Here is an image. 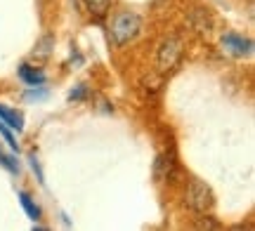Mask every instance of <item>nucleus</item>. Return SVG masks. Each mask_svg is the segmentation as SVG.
<instances>
[{"instance_id":"nucleus-2","label":"nucleus","mask_w":255,"mask_h":231,"mask_svg":"<svg viewBox=\"0 0 255 231\" xmlns=\"http://www.w3.org/2000/svg\"><path fill=\"white\" fill-rule=\"evenodd\" d=\"M187 205H189L194 213H208L213 203H215V198H213V191H210L208 184H203L201 179H191L189 186H187Z\"/></svg>"},{"instance_id":"nucleus-8","label":"nucleus","mask_w":255,"mask_h":231,"mask_svg":"<svg viewBox=\"0 0 255 231\" xmlns=\"http://www.w3.org/2000/svg\"><path fill=\"white\" fill-rule=\"evenodd\" d=\"M92 17H104L111 7V0H83Z\"/></svg>"},{"instance_id":"nucleus-4","label":"nucleus","mask_w":255,"mask_h":231,"mask_svg":"<svg viewBox=\"0 0 255 231\" xmlns=\"http://www.w3.org/2000/svg\"><path fill=\"white\" fill-rule=\"evenodd\" d=\"M222 45L237 57H248L253 52V40H248L244 36H237V33H225L222 36Z\"/></svg>"},{"instance_id":"nucleus-6","label":"nucleus","mask_w":255,"mask_h":231,"mask_svg":"<svg viewBox=\"0 0 255 231\" xmlns=\"http://www.w3.org/2000/svg\"><path fill=\"white\" fill-rule=\"evenodd\" d=\"M0 120H2L7 128L17 130V132H21V130H24V116H21L19 111H14V109L2 106V104H0Z\"/></svg>"},{"instance_id":"nucleus-12","label":"nucleus","mask_w":255,"mask_h":231,"mask_svg":"<svg viewBox=\"0 0 255 231\" xmlns=\"http://www.w3.org/2000/svg\"><path fill=\"white\" fill-rule=\"evenodd\" d=\"M196 227H199V229H218L220 224L213 222L210 217H206V220H199V222H196Z\"/></svg>"},{"instance_id":"nucleus-5","label":"nucleus","mask_w":255,"mask_h":231,"mask_svg":"<svg viewBox=\"0 0 255 231\" xmlns=\"http://www.w3.org/2000/svg\"><path fill=\"white\" fill-rule=\"evenodd\" d=\"M19 78H21L26 85H31V87H40V85L45 83V74H43L40 69H36V66H31V64L19 66Z\"/></svg>"},{"instance_id":"nucleus-3","label":"nucleus","mask_w":255,"mask_h":231,"mask_svg":"<svg viewBox=\"0 0 255 231\" xmlns=\"http://www.w3.org/2000/svg\"><path fill=\"white\" fill-rule=\"evenodd\" d=\"M180 57H182V40L180 38H165L161 47H158V52H156V66H158V71H170L177 66L180 62Z\"/></svg>"},{"instance_id":"nucleus-9","label":"nucleus","mask_w":255,"mask_h":231,"mask_svg":"<svg viewBox=\"0 0 255 231\" xmlns=\"http://www.w3.org/2000/svg\"><path fill=\"white\" fill-rule=\"evenodd\" d=\"M0 165L5 167V170H9L12 175H17V172H19L17 160H14V158H12V156H7V154H5L2 149H0Z\"/></svg>"},{"instance_id":"nucleus-11","label":"nucleus","mask_w":255,"mask_h":231,"mask_svg":"<svg viewBox=\"0 0 255 231\" xmlns=\"http://www.w3.org/2000/svg\"><path fill=\"white\" fill-rule=\"evenodd\" d=\"M85 94H88V87H85V85H78V90H73V92L69 94V99H71V102H81Z\"/></svg>"},{"instance_id":"nucleus-10","label":"nucleus","mask_w":255,"mask_h":231,"mask_svg":"<svg viewBox=\"0 0 255 231\" xmlns=\"http://www.w3.org/2000/svg\"><path fill=\"white\" fill-rule=\"evenodd\" d=\"M0 135L5 137V142L9 144V149H14V151H17V149H19V147H17V139H14V135L9 132V128L5 125V123H2V120H0Z\"/></svg>"},{"instance_id":"nucleus-13","label":"nucleus","mask_w":255,"mask_h":231,"mask_svg":"<svg viewBox=\"0 0 255 231\" xmlns=\"http://www.w3.org/2000/svg\"><path fill=\"white\" fill-rule=\"evenodd\" d=\"M45 97V92H31V94H26V99H43Z\"/></svg>"},{"instance_id":"nucleus-1","label":"nucleus","mask_w":255,"mask_h":231,"mask_svg":"<svg viewBox=\"0 0 255 231\" xmlns=\"http://www.w3.org/2000/svg\"><path fill=\"white\" fill-rule=\"evenodd\" d=\"M142 28V19L135 12H121L111 24V38L116 45H128L130 40H135L137 33Z\"/></svg>"},{"instance_id":"nucleus-7","label":"nucleus","mask_w":255,"mask_h":231,"mask_svg":"<svg viewBox=\"0 0 255 231\" xmlns=\"http://www.w3.org/2000/svg\"><path fill=\"white\" fill-rule=\"evenodd\" d=\"M19 201H21V208L26 210L28 220H33V222H38L40 220V208H38L36 203H33V198L26 194V191H19Z\"/></svg>"}]
</instances>
